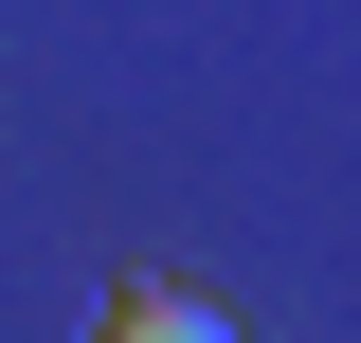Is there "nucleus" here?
I'll return each instance as SVG.
<instances>
[]
</instances>
